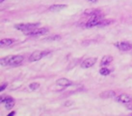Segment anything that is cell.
Instances as JSON below:
<instances>
[{"instance_id":"cell-1","label":"cell","mask_w":132,"mask_h":116,"mask_svg":"<svg viewBox=\"0 0 132 116\" xmlns=\"http://www.w3.org/2000/svg\"><path fill=\"white\" fill-rule=\"evenodd\" d=\"M24 61V56L23 55H9V56L1 58L0 60V64L2 66H15V65H20L22 62Z\"/></svg>"},{"instance_id":"cell-2","label":"cell","mask_w":132,"mask_h":116,"mask_svg":"<svg viewBox=\"0 0 132 116\" xmlns=\"http://www.w3.org/2000/svg\"><path fill=\"white\" fill-rule=\"evenodd\" d=\"M40 26V24L39 23H34V24H17L15 26V28L17 30H19V31H23L24 33V32L26 31H29V30H32V29H35V28H37L38 26Z\"/></svg>"},{"instance_id":"cell-3","label":"cell","mask_w":132,"mask_h":116,"mask_svg":"<svg viewBox=\"0 0 132 116\" xmlns=\"http://www.w3.org/2000/svg\"><path fill=\"white\" fill-rule=\"evenodd\" d=\"M102 17H103V15H101V14L92 16V18L87 22L86 27L90 28V27H94V26H99L101 21L102 20Z\"/></svg>"},{"instance_id":"cell-4","label":"cell","mask_w":132,"mask_h":116,"mask_svg":"<svg viewBox=\"0 0 132 116\" xmlns=\"http://www.w3.org/2000/svg\"><path fill=\"white\" fill-rule=\"evenodd\" d=\"M50 53V52L48 51H35L30 55L29 57V61L30 62H35V61H39L43 58V57L46 56V55Z\"/></svg>"},{"instance_id":"cell-5","label":"cell","mask_w":132,"mask_h":116,"mask_svg":"<svg viewBox=\"0 0 132 116\" xmlns=\"http://www.w3.org/2000/svg\"><path fill=\"white\" fill-rule=\"evenodd\" d=\"M48 32L47 28H35V29L29 30V31L24 32V34L27 35H31V36H38V35H43Z\"/></svg>"},{"instance_id":"cell-6","label":"cell","mask_w":132,"mask_h":116,"mask_svg":"<svg viewBox=\"0 0 132 116\" xmlns=\"http://www.w3.org/2000/svg\"><path fill=\"white\" fill-rule=\"evenodd\" d=\"M0 103H4L5 107L6 109H12L15 105V100L13 99L10 96H6V97H4V96H1L0 98Z\"/></svg>"},{"instance_id":"cell-7","label":"cell","mask_w":132,"mask_h":116,"mask_svg":"<svg viewBox=\"0 0 132 116\" xmlns=\"http://www.w3.org/2000/svg\"><path fill=\"white\" fill-rule=\"evenodd\" d=\"M116 101L120 103H132V97L128 94H123L116 96Z\"/></svg>"},{"instance_id":"cell-8","label":"cell","mask_w":132,"mask_h":116,"mask_svg":"<svg viewBox=\"0 0 132 116\" xmlns=\"http://www.w3.org/2000/svg\"><path fill=\"white\" fill-rule=\"evenodd\" d=\"M115 46L120 51H128L132 49V44L128 42H118L115 44Z\"/></svg>"},{"instance_id":"cell-9","label":"cell","mask_w":132,"mask_h":116,"mask_svg":"<svg viewBox=\"0 0 132 116\" xmlns=\"http://www.w3.org/2000/svg\"><path fill=\"white\" fill-rule=\"evenodd\" d=\"M97 62V58L96 57H90V58H88V59L84 60V61L81 63V66L82 68H90V67L93 66Z\"/></svg>"},{"instance_id":"cell-10","label":"cell","mask_w":132,"mask_h":116,"mask_svg":"<svg viewBox=\"0 0 132 116\" xmlns=\"http://www.w3.org/2000/svg\"><path fill=\"white\" fill-rule=\"evenodd\" d=\"M56 83L62 87H68L72 84V82L71 80L67 79V78H61L56 82Z\"/></svg>"},{"instance_id":"cell-11","label":"cell","mask_w":132,"mask_h":116,"mask_svg":"<svg viewBox=\"0 0 132 116\" xmlns=\"http://www.w3.org/2000/svg\"><path fill=\"white\" fill-rule=\"evenodd\" d=\"M101 97L107 99V98H112V97H116V92L114 91H105V92H101Z\"/></svg>"},{"instance_id":"cell-12","label":"cell","mask_w":132,"mask_h":116,"mask_svg":"<svg viewBox=\"0 0 132 116\" xmlns=\"http://www.w3.org/2000/svg\"><path fill=\"white\" fill-rule=\"evenodd\" d=\"M15 43V39H11V38H5L2 39L0 41V46L1 47H4V46H9L12 44Z\"/></svg>"},{"instance_id":"cell-13","label":"cell","mask_w":132,"mask_h":116,"mask_svg":"<svg viewBox=\"0 0 132 116\" xmlns=\"http://www.w3.org/2000/svg\"><path fill=\"white\" fill-rule=\"evenodd\" d=\"M113 60V57L111 55H105L103 57L102 59H101V65L102 66H105V65H108L109 64H110Z\"/></svg>"},{"instance_id":"cell-14","label":"cell","mask_w":132,"mask_h":116,"mask_svg":"<svg viewBox=\"0 0 132 116\" xmlns=\"http://www.w3.org/2000/svg\"><path fill=\"white\" fill-rule=\"evenodd\" d=\"M66 5H53L49 7L50 11H53V12H58L61 11V10L64 9L66 7Z\"/></svg>"},{"instance_id":"cell-15","label":"cell","mask_w":132,"mask_h":116,"mask_svg":"<svg viewBox=\"0 0 132 116\" xmlns=\"http://www.w3.org/2000/svg\"><path fill=\"white\" fill-rule=\"evenodd\" d=\"M99 14H101V11L99 9H87L84 11V15L86 16H95V15H99Z\"/></svg>"},{"instance_id":"cell-16","label":"cell","mask_w":132,"mask_h":116,"mask_svg":"<svg viewBox=\"0 0 132 116\" xmlns=\"http://www.w3.org/2000/svg\"><path fill=\"white\" fill-rule=\"evenodd\" d=\"M39 87H40V83H32L29 84L28 89H29L30 91H35V90H37Z\"/></svg>"},{"instance_id":"cell-17","label":"cell","mask_w":132,"mask_h":116,"mask_svg":"<svg viewBox=\"0 0 132 116\" xmlns=\"http://www.w3.org/2000/svg\"><path fill=\"white\" fill-rule=\"evenodd\" d=\"M100 74H101V75H109V74H110V71L109 70L108 68H106V67H102V68H101V70H100Z\"/></svg>"},{"instance_id":"cell-18","label":"cell","mask_w":132,"mask_h":116,"mask_svg":"<svg viewBox=\"0 0 132 116\" xmlns=\"http://www.w3.org/2000/svg\"><path fill=\"white\" fill-rule=\"evenodd\" d=\"M113 22V20H101V23H100L99 26H108V25H110L111 23Z\"/></svg>"},{"instance_id":"cell-19","label":"cell","mask_w":132,"mask_h":116,"mask_svg":"<svg viewBox=\"0 0 132 116\" xmlns=\"http://www.w3.org/2000/svg\"><path fill=\"white\" fill-rule=\"evenodd\" d=\"M60 35H53V36L49 37V38H46V40H57V39H60Z\"/></svg>"},{"instance_id":"cell-20","label":"cell","mask_w":132,"mask_h":116,"mask_svg":"<svg viewBox=\"0 0 132 116\" xmlns=\"http://www.w3.org/2000/svg\"><path fill=\"white\" fill-rule=\"evenodd\" d=\"M6 87H7V83H4L1 86H0V92H3Z\"/></svg>"},{"instance_id":"cell-21","label":"cell","mask_w":132,"mask_h":116,"mask_svg":"<svg viewBox=\"0 0 132 116\" xmlns=\"http://www.w3.org/2000/svg\"><path fill=\"white\" fill-rule=\"evenodd\" d=\"M127 108H128L129 110H132V104H128L127 105Z\"/></svg>"},{"instance_id":"cell-22","label":"cell","mask_w":132,"mask_h":116,"mask_svg":"<svg viewBox=\"0 0 132 116\" xmlns=\"http://www.w3.org/2000/svg\"><path fill=\"white\" fill-rule=\"evenodd\" d=\"M89 2H90V3H97V0H89Z\"/></svg>"},{"instance_id":"cell-23","label":"cell","mask_w":132,"mask_h":116,"mask_svg":"<svg viewBox=\"0 0 132 116\" xmlns=\"http://www.w3.org/2000/svg\"><path fill=\"white\" fill-rule=\"evenodd\" d=\"M15 113V112H10L9 114H8V116H11V115H14V114Z\"/></svg>"},{"instance_id":"cell-24","label":"cell","mask_w":132,"mask_h":116,"mask_svg":"<svg viewBox=\"0 0 132 116\" xmlns=\"http://www.w3.org/2000/svg\"><path fill=\"white\" fill-rule=\"evenodd\" d=\"M3 1H4V0H0V2H3Z\"/></svg>"},{"instance_id":"cell-25","label":"cell","mask_w":132,"mask_h":116,"mask_svg":"<svg viewBox=\"0 0 132 116\" xmlns=\"http://www.w3.org/2000/svg\"><path fill=\"white\" fill-rule=\"evenodd\" d=\"M131 115H132V113H131Z\"/></svg>"}]
</instances>
